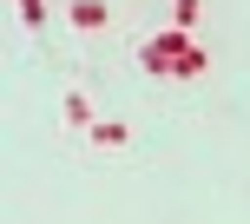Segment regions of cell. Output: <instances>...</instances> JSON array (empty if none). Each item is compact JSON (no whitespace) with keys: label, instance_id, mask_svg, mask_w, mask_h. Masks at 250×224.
I'll use <instances>...</instances> for the list:
<instances>
[{"label":"cell","instance_id":"cell-5","mask_svg":"<svg viewBox=\"0 0 250 224\" xmlns=\"http://www.w3.org/2000/svg\"><path fill=\"white\" fill-rule=\"evenodd\" d=\"M20 13H26V26H40L46 20V0H20Z\"/></svg>","mask_w":250,"mask_h":224},{"label":"cell","instance_id":"cell-4","mask_svg":"<svg viewBox=\"0 0 250 224\" xmlns=\"http://www.w3.org/2000/svg\"><path fill=\"white\" fill-rule=\"evenodd\" d=\"M171 20H178V26L191 33V26H198V0H178V7H171Z\"/></svg>","mask_w":250,"mask_h":224},{"label":"cell","instance_id":"cell-1","mask_svg":"<svg viewBox=\"0 0 250 224\" xmlns=\"http://www.w3.org/2000/svg\"><path fill=\"white\" fill-rule=\"evenodd\" d=\"M138 66H145V73H158V79H198V73H204V53L191 46L185 26H171V33H158V40H145V46H138Z\"/></svg>","mask_w":250,"mask_h":224},{"label":"cell","instance_id":"cell-3","mask_svg":"<svg viewBox=\"0 0 250 224\" xmlns=\"http://www.w3.org/2000/svg\"><path fill=\"white\" fill-rule=\"evenodd\" d=\"M92 145H125V125L119 119H92Z\"/></svg>","mask_w":250,"mask_h":224},{"label":"cell","instance_id":"cell-2","mask_svg":"<svg viewBox=\"0 0 250 224\" xmlns=\"http://www.w3.org/2000/svg\"><path fill=\"white\" fill-rule=\"evenodd\" d=\"M105 20H112V7H105V0H73V26H79V33H99Z\"/></svg>","mask_w":250,"mask_h":224}]
</instances>
